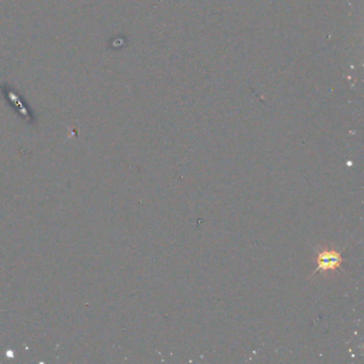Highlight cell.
I'll list each match as a JSON object with an SVG mask.
<instances>
[{
  "mask_svg": "<svg viewBox=\"0 0 364 364\" xmlns=\"http://www.w3.org/2000/svg\"><path fill=\"white\" fill-rule=\"evenodd\" d=\"M315 259L317 267L313 275L319 273L327 275L328 273L337 272L338 269L341 268L344 262L341 252L329 248H320L317 250Z\"/></svg>",
  "mask_w": 364,
  "mask_h": 364,
  "instance_id": "obj_1",
  "label": "cell"
}]
</instances>
